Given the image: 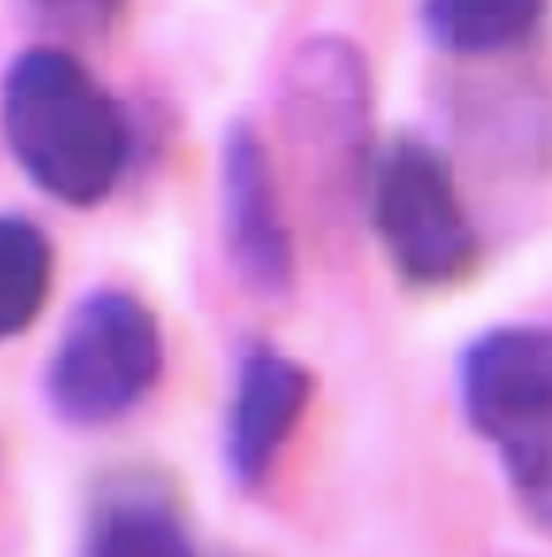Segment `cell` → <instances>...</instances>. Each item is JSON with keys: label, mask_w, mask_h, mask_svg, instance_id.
<instances>
[{"label": "cell", "mask_w": 552, "mask_h": 557, "mask_svg": "<svg viewBox=\"0 0 552 557\" xmlns=\"http://www.w3.org/2000/svg\"><path fill=\"white\" fill-rule=\"evenodd\" d=\"M32 4L62 27H101L121 0H32Z\"/></svg>", "instance_id": "30bf717a"}, {"label": "cell", "mask_w": 552, "mask_h": 557, "mask_svg": "<svg viewBox=\"0 0 552 557\" xmlns=\"http://www.w3.org/2000/svg\"><path fill=\"white\" fill-rule=\"evenodd\" d=\"M460 407L522 511L552 531V325H502L472 341Z\"/></svg>", "instance_id": "7a4b0ae2"}, {"label": "cell", "mask_w": 552, "mask_h": 557, "mask_svg": "<svg viewBox=\"0 0 552 557\" xmlns=\"http://www.w3.org/2000/svg\"><path fill=\"white\" fill-rule=\"evenodd\" d=\"M51 240L32 221L0 218V341L16 337L39 318L51 295Z\"/></svg>", "instance_id": "9c48e42d"}, {"label": "cell", "mask_w": 552, "mask_h": 557, "mask_svg": "<svg viewBox=\"0 0 552 557\" xmlns=\"http://www.w3.org/2000/svg\"><path fill=\"white\" fill-rule=\"evenodd\" d=\"M549 0H425V32L449 54H499L537 32Z\"/></svg>", "instance_id": "52a82bcc"}, {"label": "cell", "mask_w": 552, "mask_h": 557, "mask_svg": "<svg viewBox=\"0 0 552 557\" xmlns=\"http://www.w3.org/2000/svg\"><path fill=\"white\" fill-rule=\"evenodd\" d=\"M86 557H198L181 519L159 496L131 492L104 504Z\"/></svg>", "instance_id": "ba28073f"}, {"label": "cell", "mask_w": 552, "mask_h": 557, "mask_svg": "<svg viewBox=\"0 0 552 557\" xmlns=\"http://www.w3.org/2000/svg\"><path fill=\"white\" fill-rule=\"evenodd\" d=\"M163 372V333L136 295L97 290L70 313L51 357V403L74 426L128 414Z\"/></svg>", "instance_id": "3957f363"}, {"label": "cell", "mask_w": 552, "mask_h": 557, "mask_svg": "<svg viewBox=\"0 0 552 557\" xmlns=\"http://www.w3.org/2000/svg\"><path fill=\"white\" fill-rule=\"evenodd\" d=\"M4 136L20 166L66 206H93L128 159V132L113 97L74 54L39 47L12 66Z\"/></svg>", "instance_id": "6da1fadb"}, {"label": "cell", "mask_w": 552, "mask_h": 557, "mask_svg": "<svg viewBox=\"0 0 552 557\" xmlns=\"http://www.w3.org/2000/svg\"><path fill=\"white\" fill-rule=\"evenodd\" d=\"M221 228L228 260L251 290L283 295L290 287V225L283 218L271 156L251 128H233L221 148Z\"/></svg>", "instance_id": "5b68a950"}, {"label": "cell", "mask_w": 552, "mask_h": 557, "mask_svg": "<svg viewBox=\"0 0 552 557\" xmlns=\"http://www.w3.org/2000/svg\"><path fill=\"white\" fill-rule=\"evenodd\" d=\"M310 395V372L286 352L251 348L240 360L225 418V457L243 487H260L275 472L278 457L305 418Z\"/></svg>", "instance_id": "8992f818"}, {"label": "cell", "mask_w": 552, "mask_h": 557, "mask_svg": "<svg viewBox=\"0 0 552 557\" xmlns=\"http://www.w3.org/2000/svg\"><path fill=\"white\" fill-rule=\"evenodd\" d=\"M372 218L398 275L449 287L472 271L475 228L449 159L422 139H394L372 166Z\"/></svg>", "instance_id": "277c9868"}]
</instances>
